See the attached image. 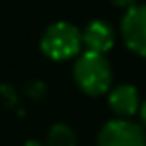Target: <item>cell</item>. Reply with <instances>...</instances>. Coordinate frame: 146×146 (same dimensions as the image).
<instances>
[{"label":"cell","instance_id":"7a4b0ae2","mask_svg":"<svg viewBox=\"0 0 146 146\" xmlns=\"http://www.w3.org/2000/svg\"><path fill=\"white\" fill-rule=\"evenodd\" d=\"M82 43L83 35L76 26L68 24V22H56L50 28H46L41 39V48H43L44 56H48L50 59L63 61L76 56L82 48Z\"/></svg>","mask_w":146,"mask_h":146},{"label":"cell","instance_id":"ba28073f","mask_svg":"<svg viewBox=\"0 0 146 146\" xmlns=\"http://www.w3.org/2000/svg\"><path fill=\"white\" fill-rule=\"evenodd\" d=\"M133 2H135V0H113V4H117V6H122V7H126V6L131 7Z\"/></svg>","mask_w":146,"mask_h":146},{"label":"cell","instance_id":"6da1fadb","mask_svg":"<svg viewBox=\"0 0 146 146\" xmlns=\"http://www.w3.org/2000/svg\"><path fill=\"white\" fill-rule=\"evenodd\" d=\"M74 78L87 94H102L111 87V67L102 54L85 52L74 65Z\"/></svg>","mask_w":146,"mask_h":146},{"label":"cell","instance_id":"5b68a950","mask_svg":"<svg viewBox=\"0 0 146 146\" xmlns=\"http://www.w3.org/2000/svg\"><path fill=\"white\" fill-rule=\"evenodd\" d=\"M83 43L87 44L89 52L94 54H104L107 52L115 43V33L109 24L102 21H94L87 26L85 33H83Z\"/></svg>","mask_w":146,"mask_h":146},{"label":"cell","instance_id":"9c48e42d","mask_svg":"<svg viewBox=\"0 0 146 146\" xmlns=\"http://www.w3.org/2000/svg\"><path fill=\"white\" fill-rule=\"evenodd\" d=\"M141 117H143V120H144V124H146V102L143 104V109H141Z\"/></svg>","mask_w":146,"mask_h":146},{"label":"cell","instance_id":"3957f363","mask_svg":"<svg viewBox=\"0 0 146 146\" xmlns=\"http://www.w3.org/2000/svg\"><path fill=\"white\" fill-rule=\"evenodd\" d=\"M98 146H146L143 129L129 120H113L104 126Z\"/></svg>","mask_w":146,"mask_h":146},{"label":"cell","instance_id":"52a82bcc","mask_svg":"<svg viewBox=\"0 0 146 146\" xmlns=\"http://www.w3.org/2000/svg\"><path fill=\"white\" fill-rule=\"evenodd\" d=\"M48 144L50 146H76V137L70 128L63 124L52 126L48 133Z\"/></svg>","mask_w":146,"mask_h":146},{"label":"cell","instance_id":"277c9868","mask_svg":"<svg viewBox=\"0 0 146 146\" xmlns=\"http://www.w3.org/2000/svg\"><path fill=\"white\" fill-rule=\"evenodd\" d=\"M122 35L129 48L146 56V6H131L122 19Z\"/></svg>","mask_w":146,"mask_h":146},{"label":"cell","instance_id":"8992f818","mask_svg":"<svg viewBox=\"0 0 146 146\" xmlns=\"http://www.w3.org/2000/svg\"><path fill=\"white\" fill-rule=\"evenodd\" d=\"M109 106L115 113L122 117H129L139 109V94L135 87L131 85H120L111 93L109 96Z\"/></svg>","mask_w":146,"mask_h":146}]
</instances>
